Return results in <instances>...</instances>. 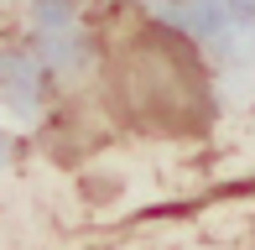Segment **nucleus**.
I'll list each match as a JSON object with an SVG mask.
<instances>
[{
  "label": "nucleus",
  "mask_w": 255,
  "mask_h": 250,
  "mask_svg": "<svg viewBox=\"0 0 255 250\" xmlns=\"http://www.w3.org/2000/svg\"><path fill=\"white\" fill-rule=\"evenodd\" d=\"M99 110L120 130L151 141H198L214 125V73L203 52L161 21H130L104 42Z\"/></svg>",
  "instance_id": "f257e3e1"
}]
</instances>
